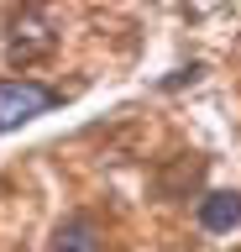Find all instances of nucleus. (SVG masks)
I'll use <instances>...</instances> for the list:
<instances>
[{
  "label": "nucleus",
  "instance_id": "1",
  "mask_svg": "<svg viewBox=\"0 0 241 252\" xmlns=\"http://www.w3.org/2000/svg\"><path fill=\"white\" fill-rule=\"evenodd\" d=\"M53 47H58V27H53L48 11H16L11 16V32H5V58L16 63V68H27V63L48 58Z\"/></svg>",
  "mask_w": 241,
  "mask_h": 252
},
{
  "label": "nucleus",
  "instance_id": "2",
  "mask_svg": "<svg viewBox=\"0 0 241 252\" xmlns=\"http://www.w3.org/2000/svg\"><path fill=\"white\" fill-rule=\"evenodd\" d=\"M53 100H58V94H53L48 84H37V79H5V84H0V131L27 126L32 116L53 110Z\"/></svg>",
  "mask_w": 241,
  "mask_h": 252
},
{
  "label": "nucleus",
  "instance_id": "3",
  "mask_svg": "<svg viewBox=\"0 0 241 252\" xmlns=\"http://www.w3.org/2000/svg\"><path fill=\"white\" fill-rule=\"evenodd\" d=\"M105 247V231H100V220L95 216H63L58 226H53L48 236V252H100Z\"/></svg>",
  "mask_w": 241,
  "mask_h": 252
},
{
  "label": "nucleus",
  "instance_id": "4",
  "mask_svg": "<svg viewBox=\"0 0 241 252\" xmlns=\"http://www.w3.org/2000/svg\"><path fill=\"white\" fill-rule=\"evenodd\" d=\"M194 216H199V226H205V231L231 236V231L241 226V194H236V189H210L205 200H199V210H194Z\"/></svg>",
  "mask_w": 241,
  "mask_h": 252
}]
</instances>
